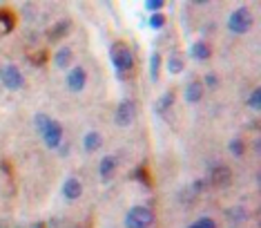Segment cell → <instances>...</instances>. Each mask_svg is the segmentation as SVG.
I'll use <instances>...</instances> for the list:
<instances>
[{
  "label": "cell",
  "instance_id": "cell-1",
  "mask_svg": "<svg viewBox=\"0 0 261 228\" xmlns=\"http://www.w3.org/2000/svg\"><path fill=\"white\" fill-rule=\"evenodd\" d=\"M110 58H112V65H114V70L118 72V76L127 74V72L134 67V56H132V52H129V47H127L125 43H121V40L112 45Z\"/></svg>",
  "mask_w": 261,
  "mask_h": 228
},
{
  "label": "cell",
  "instance_id": "cell-2",
  "mask_svg": "<svg viewBox=\"0 0 261 228\" xmlns=\"http://www.w3.org/2000/svg\"><path fill=\"white\" fill-rule=\"evenodd\" d=\"M154 224V213L147 206H134L125 215V228H150Z\"/></svg>",
  "mask_w": 261,
  "mask_h": 228
},
{
  "label": "cell",
  "instance_id": "cell-3",
  "mask_svg": "<svg viewBox=\"0 0 261 228\" xmlns=\"http://www.w3.org/2000/svg\"><path fill=\"white\" fill-rule=\"evenodd\" d=\"M228 27H230V32L232 34H246L248 29L252 27V14L246 7L232 11L230 18H228Z\"/></svg>",
  "mask_w": 261,
  "mask_h": 228
},
{
  "label": "cell",
  "instance_id": "cell-4",
  "mask_svg": "<svg viewBox=\"0 0 261 228\" xmlns=\"http://www.w3.org/2000/svg\"><path fill=\"white\" fill-rule=\"evenodd\" d=\"M0 79H3V85L7 89H11V92H16V89H20L22 85H25V79H22L20 70L16 67V65H7V67H3Z\"/></svg>",
  "mask_w": 261,
  "mask_h": 228
},
{
  "label": "cell",
  "instance_id": "cell-5",
  "mask_svg": "<svg viewBox=\"0 0 261 228\" xmlns=\"http://www.w3.org/2000/svg\"><path fill=\"white\" fill-rule=\"evenodd\" d=\"M43 141H45V146L49 150L61 148V143H63V125L51 119V123L47 125V130L43 132Z\"/></svg>",
  "mask_w": 261,
  "mask_h": 228
},
{
  "label": "cell",
  "instance_id": "cell-6",
  "mask_svg": "<svg viewBox=\"0 0 261 228\" xmlns=\"http://www.w3.org/2000/svg\"><path fill=\"white\" fill-rule=\"evenodd\" d=\"M136 119V107L132 101H123L121 105L116 107V114H114V121L116 125H121V128H127V125H132Z\"/></svg>",
  "mask_w": 261,
  "mask_h": 228
},
{
  "label": "cell",
  "instance_id": "cell-7",
  "mask_svg": "<svg viewBox=\"0 0 261 228\" xmlns=\"http://www.w3.org/2000/svg\"><path fill=\"white\" fill-rule=\"evenodd\" d=\"M85 83H87V72L83 70V67H74L72 72H69L67 85H69L72 92H81V89L85 87Z\"/></svg>",
  "mask_w": 261,
  "mask_h": 228
},
{
  "label": "cell",
  "instance_id": "cell-8",
  "mask_svg": "<svg viewBox=\"0 0 261 228\" xmlns=\"http://www.w3.org/2000/svg\"><path fill=\"white\" fill-rule=\"evenodd\" d=\"M63 195H65V199H69V201L79 199V197L83 195V184L76 177H69L67 181L63 184Z\"/></svg>",
  "mask_w": 261,
  "mask_h": 228
},
{
  "label": "cell",
  "instance_id": "cell-9",
  "mask_svg": "<svg viewBox=\"0 0 261 228\" xmlns=\"http://www.w3.org/2000/svg\"><path fill=\"white\" fill-rule=\"evenodd\" d=\"M100 146H103V136H100V132L92 130L83 136V150H85V152H96Z\"/></svg>",
  "mask_w": 261,
  "mask_h": 228
},
{
  "label": "cell",
  "instance_id": "cell-10",
  "mask_svg": "<svg viewBox=\"0 0 261 228\" xmlns=\"http://www.w3.org/2000/svg\"><path fill=\"white\" fill-rule=\"evenodd\" d=\"M114 172H116V159L114 157H105V159H100V166H98V175L103 181H110L112 177H114Z\"/></svg>",
  "mask_w": 261,
  "mask_h": 228
},
{
  "label": "cell",
  "instance_id": "cell-11",
  "mask_svg": "<svg viewBox=\"0 0 261 228\" xmlns=\"http://www.w3.org/2000/svg\"><path fill=\"white\" fill-rule=\"evenodd\" d=\"M230 179H232V172L225 166H217L215 170H212V184L215 186H228Z\"/></svg>",
  "mask_w": 261,
  "mask_h": 228
},
{
  "label": "cell",
  "instance_id": "cell-12",
  "mask_svg": "<svg viewBox=\"0 0 261 228\" xmlns=\"http://www.w3.org/2000/svg\"><path fill=\"white\" fill-rule=\"evenodd\" d=\"M54 65H56L58 70H67L69 65H72V50H69V47H63V50H58L56 56H54Z\"/></svg>",
  "mask_w": 261,
  "mask_h": 228
},
{
  "label": "cell",
  "instance_id": "cell-13",
  "mask_svg": "<svg viewBox=\"0 0 261 228\" xmlns=\"http://www.w3.org/2000/svg\"><path fill=\"white\" fill-rule=\"evenodd\" d=\"M201 97H203V87H201V83H190L186 87V101L188 103H199Z\"/></svg>",
  "mask_w": 261,
  "mask_h": 228
},
{
  "label": "cell",
  "instance_id": "cell-14",
  "mask_svg": "<svg viewBox=\"0 0 261 228\" xmlns=\"http://www.w3.org/2000/svg\"><path fill=\"white\" fill-rule=\"evenodd\" d=\"M192 58H197V61H207V58H210V45L203 43V40L194 43L192 45Z\"/></svg>",
  "mask_w": 261,
  "mask_h": 228
},
{
  "label": "cell",
  "instance_id": "cell-15",
  "mask_svg": "<svg viewBox=\"0 0 261 228\" xmlns=\"http://www.w3.org/2000/svg\"><path fill=\"white\" fill-rule=\"evenodd\" d=\"M14 29V16L9 11H0V34H9Z\"/></svg>",
  "mask_w": 261,
  "mask_h": 228
},
{
  "label": "cell",
  "instance_id": "cell-16",
  "mask_svg": "<svg viewBox=\"0 0 261 228\" xmlns=\"http://www.w3.org/2000/svg\"><path fill=\"white\" fill-rule=\"evenodd\" d=\"M69 20H63V22H58L56 27H51V32H49V40H58V38H63L65 34L69 32Z\"/></svg>",
  "mask_w": 261,
  "mask_h": 228
},
{
  "label": "cell",
  "instance_id": "cell-17",
  "mask_svg": "<svg viewBox=\"0 0 261 228\" xmlns=\"http://www.w3.org/2000/svg\"><path fill=\"white\" fill-rule=\"evenodd\" d=\"M34 123H36V132H38L40 136H43V132L47 130V125L51 123V117H47V114L40 112V114H36V117H34Z\"/></svg>",
  "mask_w": 261,
  "mask_h": 228
},
{
  "label": "cell",
  "instance_id": "cell-18",
  "mask_svg": "<svg viewBox=\"0 0 261 228\" xmlns=\"http://www.w3.org/2000/svg\"><path fill=\"white\" fill-rule=\"evenodd\" d=\"M159 70H161V56L154 52L150 56V76H152V81H159Z\"/></svg>",
  "mask_w": 261,
  "mask_h": 228
},
{
  "label": "cell",
  "instance_id": "cell-19",
  "mask_svg": "<svg viewBox=\"0 0 261 228\" xmlns=\"http://www.w3.org/2000/svg\"><path fill=\"white\" fill-rule=\"evenodd\" d=\"M132 177H134V181L145 184L147 188H150V186H152V181H150V179H147V170H145V168H136V170L132 172Z\"/></svg>",
  "mask_w": 261,
  "mask_h": 228
},
{
  "label": "cell",
  "instance_id": "cell-20",
  "mask_svg": "<svg viewBox=\"0 0 261 228\" xmlns=\"http://www.w3.org/2000/svg\"><path fill=\"white\" fill-rule=\"evenodd\" d=\"M172 103H174V92H165L163 97L159 99V103H156V105H159V110H161V112H165Z\"/></svg>",
  "mask_w": 261,
  "mask_h": 228
},
{
  "label": "cell",
  "instance_id": "cell-21",
  "mask_svg": "<svg viewBox=\"0 0 261 228\" xmlns=\"http://www.w3.org/2000/svg\"><path fill=\"white\" fill-rule=\"evenodd\" d=\"M168 72L170 74H179V72H183V61L179 56H172L168 61Z\"/></svg>",
  "mask_w": 261,
  "mask_h": 228
},
{
  "label": "cell",
  "instance_id": "cell-22",
  "mask_svg": "<svg viewBox=\"0 0 261 228\" xmlns=\"http://www.w3.org/2000/svg\"><path fill=\"white\" fill-rule=\"evenodd\" d=\"M248 105H250L252 110H259V107H261V89L259 87L252 89V94L248 97Z\"/></svg>",
  "mask_w": 261,
  "mask_h": 228
},
{
  "label": "cell",
  "instance_id": "cell-23",
  "mask_svg": "<svg viewBox=\"0 0 261 228\" xmlns=\"http://www.w3.org/2000/svg\"><path fill=\"white\" fill-rule=\"evenodd\" d=\"M188 228H217V224H215V219H210V217H201L194 221V224H190Z\"/></svg>",
  "mask_w": 261,
  "mask_h": 228
},
{
  "label": "cell",
  "instance_id": "cell-24",
  "mask_svg": "<svg viewBox=\"0 0 261 228\" xmlns=\"http://www.w3.org/2000/svg\"><path fill=\"white\" fill-rule=\"evenodd\" d=\"M143 7H145L147 11H152V14H161V9H163V0H145Z\"/></svg>",
  "mask_w": 261,
  "mask_h": 228
},
{
  "label": "cell",
  "instance_id": "cell-25",
  "mask_svg": "<svg viewBox=\"0 0 261 228\" xmlns=\"http://www.w3.org/2000/svg\"><path fill=\"white\" fill-rule=\"evenodd\" d=\"M165 25V16L163 14H152L150 16V27L152 29H161Z\"/></svg>",
  "mask_w": 261,
  "mask_h": 228
},
{
  "label": "cell",
  "instance_id": "cell-26",
  "mask_svg": "<svg viewBox=\"0 0 261 228\" xmlns=\"http://www.w3.org/2000/svg\"><path fill=\"white\" fill-rule=\"evenodd\" d=\"M230 152L234 154V157H241L243 154V141H239V139H234V141H230Z\"/></svg>",
  "mask_w": 261,
  "mask_h": 228
},
{
  "label": "cell",
  "instance_id": "cell-27",
  "mask_svg": "<svg viewBox=\"0 0 261 228\" xmlns=\"http://www.w3.org/2000/svg\"><path fill=\"white\" fill-rule=\"evenodd\" d=\"M205 85H207V87H212V89H215V87L219 85V79H217V76H215V74H207V76H205Z\"/></svg>",
  "mask_w": 261,
  "mask_h": 228
},
{
  "label": "cell",
  "instance_id": "cell-28",
  "mask_svg": "<svg viewBox=\"0 0 261 228\" xmlns=\"http://www.w3.org/2000/svg\"><path fill=\"white\" fill-rule=\"evenodd\" d=\"M34 228H45V224H43V221H40V224H36V226H34Z\"/></svg>",
  "mask_w": 261,
  "mask_h": 228
}]
</instances>
